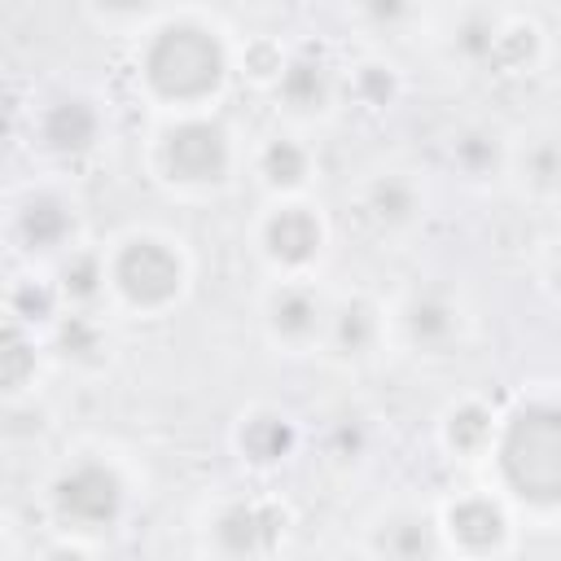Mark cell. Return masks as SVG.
Segmentation results:
<instances>
[{
    "instance_id": "6da1fadb",
    "label": "cell",
    "mask_w": 561,
    "mask_h": 561,
    "mask_svg": "<svg viewBox=\"0 0 561 561\" xmlns=\"http://www.w3.org/2000/svg\"><path fill=\"white\" fill-rule=\"evenodd\" d=\"M232 70V53L224 44V31L215 22H202L197 13H171L162 18L136 61V75L153 101L180 114H206V105L224 92Z\"/></svg>"
},
{
    "instance_id": "7a4b0ae2",
    "label": "cell",
    "mask_w": 561,
    "mask_h": 561,
    "mask_svg": "<svg viewBox=\"0 0 561 561\" xmlns=\"http://www.w3.org/2000/svg\"><path fill=\"white\" fill-rule=\"evenodd\" d=\"M500 486L530 508H561V403L535 399L500 421L495 434Z\"/></svg>"
},
{
    "instance_id": "3957f363",
    "label": "cell",
    "mask_w": 561,
    "mask_h": 561,
    "mask_svg": "<svg viewBox=\"0 0 561 561\" xmlns=\"http://www.w3.org/2000/svg\"><path fill=\"white\" fill-rule=\"evenodd\" d=\"M110 267V289L118 294V302H127L131 311L158 316L171 302H180L188 267L184 254L175 250V241L158 237V232H131L118 241V250L105 259Z\"/></svg>"
},
{
    "instance_id": "277c9868",
    "label": "cell",
    "mask_w": 561,
    "mask_h": 561,
    "mask_svg": "<svg viewBox=\"0 0 561 561\" xmlns=\"http://www.w3.org/2000/svg\"><path fill=\"white\" fill-rule=\"evenodd\" d=\"M153 162L180 188H215L232 171V136L210 114H180L158 131Z\"/></svg>"
},
{
    "instance_id": "5b68a950",
    "label": "cell",
    "mask_w": 561,
    "mask_h": 561,
    "mask_svg": "<svg viewBox=\"0 0 561 561\" xmlns=\"http://www.w3.org/2000/svg\"><path fill=\"white\" fill-rule=\"evenodd\" d=\"M123 508H127V482L101 456H83L53 478V513L70 530H110L123 517Z\"/></svg>"
},
{
    "instance_id": "8992f818",
    "label": "cell",
    "mask_w": 561,
    "mask_h": 561,
    "mask_svg": "<svg viewBox=\"0 0 561 561\" xmlns=\"http://www.w3.org/2000/svg\"><path fill=\"white\" fill-rule=\"evenodd\" d=\"M285 539V508L272 500H224L206 522L219 561H267Z\"/></svg>"
},
{
    "instance_id": "52a82bcc",
    "label": "cell",
    "mask_w": 561,
    "mask_h": 561,
    "mask_svg": "<svg viewBox=\"0 0 561 561\" xmlns=\"http://www.w3.org/2000/svg\"><path fill=\"white\" fill-rule=\"evenodd\" d=\"M259 250L272 267L298 280V272L311 267L316 254L324 250V219L307 202H276L259 224Z\"/></svg>"
},
{
    "instance_id": "ba28073f",
    "label": "cell",
    "mask_w": 561,
    "mask_h": 561,
    "mask_svg": "<svg viewBox=\"0 0 561 561\" xmlns=\"http://www.w3.org/2000/svg\"><path fill=\"white\" fill-rule=\"evenodd\" d=\"M508 513L495 495L486 491H469L460 500H451L438 517V535L451 552H460L465 561H491L504 543H508Z\"/></svg>"
},
{
    "instance_id": "9c48e42d",
    "label": "cell",
    "mask_w": 561,
    "mask_h": 561,
    "mask_svg": "<svg viewBox=\"0 0 561 561\" xmlns=\"http://www.w3.org/2000/svg\"><path fill=\"white\" fill-rule=\"evenodd\" d=\"M263 320H267V333H272L280 346L302 351V346H311L316 337H324L329 307L320 302V294H316L307 280H280V285L267 294Z\"/></svg>"
},
{
    "instance_id": "30bf717a",
    "label": "cell",
    "mask_w": 561,
    "mask_h": 561,
    "mask_svg": "<svg viewBox=\"0 0 561 561\" xmlns=\"http://www.w3.org/2000/svg\"><path fill=\"white\" fill-rule=\"evenodd\" d=\"M272 88H276V101H280L289 114L311 118V114H324V110L333 105L342 79H337V70H333L324 57H316V53H294V57H285V70H280V79H276Z\"/></svg>"
},
{
    "instance_id": "8fae6325",
    "label": "cell",
    "mask_w": 561,
    "mask_h": 561,
    "mask_svg": "<svg viewBox=\"0 0 561 561\" xmlns=\"http://www.w3.org/2000/svg\"><path fill=\"white\" fill-rule=\"evenodd\" d=\"M373 548L381 561H434V552L443 548V535H438V522L430 513L399 508V513L377 522Z\"/></svg>"
},
{
    "instance_id": "7c38bea8",
    "label": "cell",
    "mask_w": 561,
    "mask_h": 561,
    "mask_svg": "<svg viewBox=\"0 0 561 561\" xmlns=\"http://www.w3.org/2000/svg\"><path fill=\"white\" fill-rule=\"evenodd\" d=\"M101 136V114L88 96H61L39 114V145L53 153H83Z\"/></svg>"
},
{
    "instance_id": "4fadbf2b",
    "label": "cell",
    "mask_w": 561,
    "mask_h": 561,
    "mask_svg": "<svg viewBox=\"0 0 561 561\" xmlns=\"http://www.w3.org/2000/svg\"><path fill=\"white\" fill-rule=\"evenodd\" d=\"M399 324H403V337L416 351L438 355L460 337V307L443 294H412L399 311Z\"/></svg>"
},
{
    "instance_id": "5bb4252c",
    "label": "cell",
    "mask_w": 561,
    "mask_h": 561,
    "mask_svg": "<svg viewBox=\"0 0 561 561\" xmlns=\"http://www.w3.org/2000/svg\"><path fill=\"white\" fill-rule=\"evenodd\" d=\"M294 447H298V430L276 408H259V412L241 416V425H237V451H241V460H250L259 469L289 460Z\"/></svg>"
},
{
    "instance_id": "9a60e30c",
    "label": "cell",
    "mask_w": 561,
    "mask_h": 561,
    "mask_svg": "<svg viewBox=\"0 0 561 561\" xmlns=\"http://www.w3.org/2000/svg\"><path fill=\"white\" fill-rule=\"evenodd\" d=\"M18 237L26 241V250H66V241L75 237V210L70 202H61L57 193H35L22 202L18 210Z\"/></svg>"
},
{
    "instance_id": "2e32d148",
    "label": "cell",
    "mask_w": 561,
    "mask_h": 561,
    "mask_svg": "<svg viewBox=\"0 0 561 561\" xmlns=\"http://www.w3.org/2000/svg\"><path fill=\"white\" fill-rule=\"evenodd\" d=\"M381 337V311L368 302V298H342L337 307H329V324H324V342L346 355V359H359L377 346Z\"/></svg>"
},
{
    "instance_id": "e0dca14e",
    "label": "cell",
    "mask_w": 561,
    "mask_h": 561,
    "mask_svg": "<svg viewBox=\"0 0 561 561\" xmlns=\"http://www.w3.org/2000/svg\"><path fill=\"white\" fill-rule=\"evenodd\" d=\"M364 215L381 232H399L421 215V193H416V184L408 175H377L364 188Z\"/></svg>"
},
{
    "instance_id": "ac0fdd59",
    "label": "cell",
    "mask_w": 561,
    "mask_h": 561,
    "mask_svg": "<svg viewBox=\"0 0 561 561\" xmlns=\"http://www.w3.org/2000/svg\"><path fill=\"white\" fill-rule=\"evenodd\" d=\"M254 167L272 193H298L311 175V149L298 136H267Z\"/></svg>"
},
{
    "instance_id": "d6986e66",
    "label": "cell",
    "mask_w": 561,
    "mask_h": 561,
    "mask_svg": "<svg viewBox=\"0 0 561 561\" xmlns=\"http://www.w3.org/2000/svg\"><path fill=\"white\" fill-rule=\"evenodd\" d=\"M495 434H500V421H495L491 408L478 403V399L456 403V408L447 412V421H443V443H447L456 456H465V460L486 456V451L495 447Z\"/></svg>"
},
{
    "instance_id": "ffe728a7",
    "label": "cell",
    "mask_w": 561,
    "mask_h": 561,
    "mask_svg": "<svg viewBox=\"0 0 561 561\" xmlns=\"http://www.w3.org/2000/svg\"><path fill=\"white\" fill-rule=\"evenodd\" d=\"M500 31H504L500 9H460L451 18V48L473 66H491L500 48Z\"/></svg>"
},
{
    "instance_id": "44dd1931",
    "label": "cell",
    "mask_w": 561,
    "mask_h": 561,
    "mask_svg": "<svg viewBox=\"0 0 561 561\" xmlns=\"http://www.w3.org/2000/svg\"><path fill=\"white\" fill-rule=\"evenodd\" d=\"M110 285V267H105V254H92V250H70V259L61 263V298H70L79 311L92 307Z\"/></svg>"
},
{
    "instance_id": "7402d4cb",
    "label": "cell",
    "mask_w": 561,
    "mask_h": 561,
    "mask_svg": "<svg viewBox=\"0 0 561 561\" xmlns=\"http://www.w3.org/2000/svg\"><path fill=\"white\" fill-rule=\"evenodd\" d=\"M346 92H351L359 105L381 110V105H390V101H394V92H399V75H394V66H390V61L368 57V61H359V66L346 75Z\"/></svg>"
},
{
    "instance_id": "603a6c76",
    "label": "cell",
    "mask_w": 561,
    "mask_h": 561,
    "mask_svg": "<svg viewBox=\"0 0 561 561\" xmlns=\"http://www.w3.org/2000/svg\"><path fill=\"white\" fill-rule=\"evenodd\" d=\"M451 162H456L465 175L482 180L486 171L500 167V140H495L491 131H465V136L451 145Z\"/></svg>"
},
{
    "instance_id": "cb8c5ba5",
    "label": "cell",
    "mask_w": 561,
    "mask_h": 561,
    "mask_svg": "<svg viewBox=\"0 0 561 561\" xmlns=\"http://www.w3.org/2000/svg\"><path fill=\"white\" fill-rule=\"evenodd\" d=\"M57 342H61V351H66L70 359H92V355L105 346L101 324H96L88 311H70V316L57 324Z\"/></svg>"
},
{
    "instance_id": "d4e9b609",
    "label": "cell",
    "mask_w": 561,
    "mask_h": 561,
    "mask_svg": "<svg viewBox=\"0 0 561 561\" xmlns=\"http://www.w3.org/2000/svg\"><path fill=\"white\" fill-rule=\"evenodd\" d=\"M57 298H61L57 285H48V280H35V285L22 280L13 289V316H22V320H48L53 307H57Z\"/></svg>"
},
{
    "instance_id": "484cf974",
    "label": "cell",
    "mask_w": 561,
    "mask_h": 561,
    "mask_svg": "<svg viewBox=\"0 0 561 561\" xmlns=\"http://www.w3.org/2000/svg\"><path fill=\"white\" fill-rule=\"evenodd\" d=\"M44 561H88V552H83L79 543H53V548L44 552Z\"/></svg>"
},
{
    "instance_id": "4316f807",
    "label": "cell",
    "mask_w": 561,
    "mask_h": 561,
    "mask_svg": "<svg viewBox=\"0 0 561 561\" xmlns=\"http://www.w3.org/2000/svg\"><path fill=\"white\" fill-rule=\"evenodd\" d=\"M552 280H557V289H561V254H557V263H552Z\"/></svg>"
}]
</instances>
